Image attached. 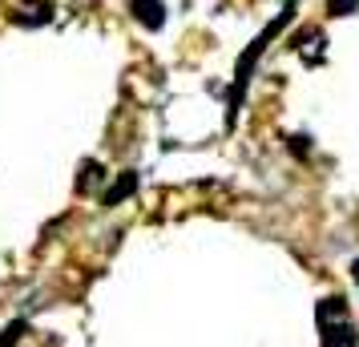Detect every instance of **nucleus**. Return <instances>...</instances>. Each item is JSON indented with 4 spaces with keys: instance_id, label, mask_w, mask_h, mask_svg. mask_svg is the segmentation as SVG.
Returning a JSON list of instances; mask_svg holds the SVG:
<instances>
[{
    "instance_id": "nucleus-1",
    "label": "nucleus",
    "mask_w": 359,
    "mask_h": 347,
    "mask_svg": "<svg viewBox=\"0 0 359 347\" xmlns=\"http://www.w3.org/2000/svg\"><path fill=\"white\" fill-rule=\"evenodd\" d=\"M130 13L133 20L142 25V29H149V33H158L165 25V4L162 0H130Z\"/></svg>"
},
{
    "instance_id": "nucleus-2",
    "label": "nucleus",
    "mask_w": 359,
    "mask_h": 347,
    "mask_svg": "<svg viewBox=\"0 0 359 347\" xmlns=\"http://www.w3.org/2000/svg\"><path fill=\"white\" fill-rule=\"evenodd\" d=\"M13 20L25 25V29H41V25H49L53 20V4L49 0H25V4H17Z\"/></svg>"
},
{
    "instance_id": "nucleus-3",
    "label": "nucleus",
    "mask_w": 359,
    "mask_h": 347,
    "mask_svg": "<svg viewBox=\"0 0 359 347\" xmlns=\"http://www.w3.org/2000/svg\"><path fill=\"white\" fill-rule=\"evenodd\" d=\"M294 41H299V53H303L307 65H319L323 61V33L319 29H307V33H299Z\"/></svg>"
},
{
    "instance_id": "nucleus-4",
    "label": "nucleus",
    "mask_w": 359,
    "mask_h": 347,
    "mask_svg": "<svg viewBox=\"0 0 359 347\" xmlns=\"http://www.w3.org/2000/svg\"><path fill=\"white\" fill-rule=\"evenodd\" d=\"M355 327L343 319V323H331V327H323V347H355Z\"/></svg>"
},
{
    "instance_id": "nucleus-5",
    "label": "nucleus",
    "mask_w": 359,
    "mask_h": 347,
    "mask_svg": "<svg viewBox=\"0 0 359 347\" xmlns=\"http://www.w3.org/2000/svg\"><path fill=\"white\" fill-rule=\"evenodd\" d=\"M133 190H137V174H133V170H126V174H117V182L109 186V190H105V206H117V202L121 198H130Z\"/></svg>"
},
{
    "instance_id": "nucleus-6",
    "label": "nucleus",
    "mask_w": 359,
    "mask_h": 347,
    "mask_svg": "<svg viewBox=\"0 0 359 347\" xmlns=\"http://www.w3.org/2000/svg\"><path fill=\"white\" fill-rule=\"evenodd\" d=\"M347 319V303L339 295H331L319 303V327H331V323H343Z\"/></svg>"
},
{
    "instance_id": "nucleus-7",
    "label": "nucleus",
    "mask_w": 359,
    "mask_h": 347,
    "mask_svg": "<svg viewBox=\"0 0 359 347\" xmlns=\"http://www.w3.org/2000/svg\"><path fill=\"white\" fill-rule=\"evenodd\" d=\"M105 182V170H101V162H85L81 165V178H77V190L81 194H93V186Z\"/></svg>"
},
{
    "instance_id": "nucleus-8",
    "label": "nucleus",
    "mask_w": 359,
    "mask_h": 347,
    "mask_svg": "<svg viewBox=\"0 0 359 347\" xmlns=\"http://www.w3.org/2000/svg\"><path fill=\"white\" fill-rule=\"evenodd\" d=\"M25 331H29V323H25V319H13L8 327L0 331V347H17V343H20V335H25Z\"/></svg>"
},
{
    "instance_id": "nucleus-9",
    "label": "nucleus",
    "mask_w": 359,
    "mask_h": 347,
    "mask_svg": "<svg viewBox=\"0 0 359 347\" xmlns=\"http://www.w3.org/2000/svg\"><path fill=\"white\" fill-rule=\"evenodd\" d=\"M327 8H331V17H351V13H359V0H327Z\"/></svg>"
},
{
    "instance_id": "nucleus-10",
    "label": "nucleus",
    "mask_w": 359,
    "mask_h": 347,
    "mask_svg": "<svg viewBox=\"0 0 359 347\" xmlns=\"http://www.w3.org/2000/svg\"><path fill=\"white\" fill-rule=\"evenodd\" d=\"M291 149L294 154H311V142L307 137H291Z\"/></svg>"
},
{
    "instance_id": "nucleus-11",
    "label": "nucleus",
    "mask_w": 359,
    "mask_h": 347,
    "mask_svg": "<svg viewBox=\"0 0 359 347\" xmlns=\"http://www.w3.org/2000/svg\"><path fill=\"white\" fill-rule=\"evenodd\" d=\"M351 279L359 283V259H355V263H351Z\"/></svg>"
}]
</instances>
